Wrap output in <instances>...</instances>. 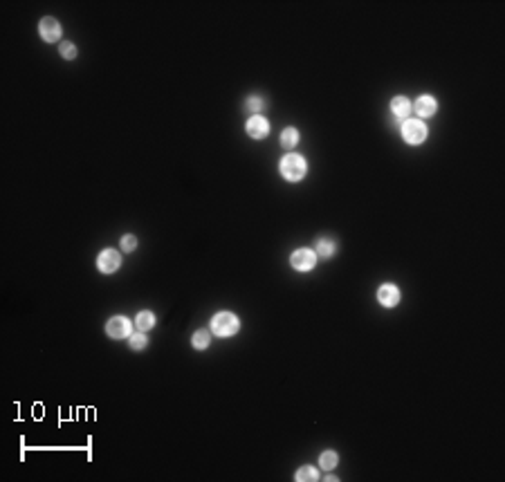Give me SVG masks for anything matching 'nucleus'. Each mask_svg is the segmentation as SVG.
Masks as SVG:
<instances>
[{
	"instance_id": "obj_1",
	"label": "nucleus",
	"mask_w": 505,
	"mask_h": 482,
	"mask_svg": "<svg viewBox=\"0 0 505 482\" xmlns=\"http://www.w3.org/2000/svg\"><path fill=\"white\" fill-rule=\"evenodd\" d=\"M238 327H240V321L232 312H220V314H216L214 321H211V330L218 336H232L238 332Z\"/></svg>"
},
{
	"instance_id": "obj_2",
	"label": "nucleus",
	"mask_w": 505,
	"mask_h": 482,
	"mask_svg": "<svg viewBox=\"0 0 505 482\" xmlns=\"http://www.w3.org/2000/svg\"><path fill=\"white\" fill-rule=\"evenodd\" d=\"M281 173L285 180L290 182H296L306 175V160L299 155H287L281 160Z\"/></svg>"
},
{
	"instance_id": "obj_3",
	"label": "nucleus",
	"mask_w": 505,
	"mask_h": 482,
	"mask_svg": "<svg viewBox=\"0 0 505 482\" xmlns=\"http://www.w3.org/2000/svg\"><path fill=\"white\" fill-rule=\"evenodd\" d=\"M402 137L407 139L409 144H422L427 137V126L420 119H407V122L402 124Z\"/></svg>"
},
{
	"instance_id": "obj_4",
	"label": "nucleus",
	"mask_w": 505,
	"mask_h": 482,
	"mask_svg": "<svg viewBox=\"0 0 505 482\" xmlns=\"http://www.w3.org/2000/svg\"><path fill=\"white\" fill-rule=\"evenodd\" d=\"M315 263H317V254L312 252V249H296V252L292 254V267L299 269V272L312 269Z\"/></svg>"
},
{
	"instance_id": "obj_5",
	"label": "nucleus",
	"mask_w": 505,
	"mask_h": 482,
	"mask_svg": "<svg viewBox=\"0 0 505 482\" xmlns=\"http://www.w3.org/2000/svg\"><path fill=\"white\" fill-rule=\"evenodd\" d=\"M106 332H108V336H113V339H124V336H128V332H131V321L124 319V316H115V319H110L106 323Z\"/></svg>"
},
{
	"instance_id": "obj_6",
	"label": "nucleus",
	"mask_w": 505,
	"mask_h": 482,
	"mask_svg": "<svg viewBox=\"0 0 505 482\" xmlns=\"http://www.w3.org/2000/svg\"><path fill=\"white\" fill-rule=\"evenodd\" d=\"M41 36H43V41H47V43H56L61 38V25H59V21L56 18H43L41 21Z\"/></svg>"
},
{
	"instance_id": "obj_7",
	"label": "nucleus",
	"mask_w": 505,
	"mask_h": 482,
	"mask_svg": "<svg viewBox=\"0 0 505 482\" xmlns=\"http://www.w3.org/2000/svg\"><path fill=\"white\" fill-rule=\"evenodd\" d=\"M119 263H122V258H119V254L115 252V249H106V252H101V254H99V260H97L99 269H101L104 274L117 272Z\"/></svg>"
},
{
	"instance_id": "obj_8",
	"label": "nucleus",
	"mask_w": 505,
	"mask_h": 482,
	"mask_svg": "<svg viewBox=\"0 0 505 482\" xmlns=\"http://www.w3.org/2000/svg\"><path fill=\"white\" fill-rule=\"evenodd\" d=\"M377 298L384 307H395L397 303H400V289L395 285H391V283H388V285H382L377 289Z\"/></svg>"
},
{
	"instance_id": "obj_9",
	"label": "nucleus",
	"mask_w": 505,
	"mask_h": 482,
	"mask_svg": "<svg viewBox=\"0 0 505 482\" xmlns=\"http://www.w3.org/2000/svg\"><path fill=\"white\" fill-rule=\"evenodd\" d=\"M267 133H269V124H267V119H263V117H258V114H254V117L247 122V135H249V137H254V139H263Z\"/></svg>"
},
{
	"instance_id": "obj_10",
	"label": "nucleus",
	"mask_w": 505,
	"mask_h": 482,
	"mask_svg": "<svg viewBox=\"0 0 505 482\" xmlns=\"http://www.w3.org/2000/svg\"><path fill=\"white\" fill-rule=\"evenodd\" d=\"M436 110H438V103H436L434 96L425 94V96H420V99L416 101V114L418 117H434Z\"/></svg>"
},
{
	"instance_id": "obj_11",
	"label": "nucleus",
	"mask_w": 505,
	"mask_h": 482,
	"mask_svg": "<svg viewBox=\"0 0 505 482\" xmlns=\"http://www.w3.org/2000/svg\"><path fill=\"white\" fill-rule=\"evenodd\" d=\"M391 108H393V112L397 114V117H407L409 112H411V103H409V99H404V96H395L393 99V103H391Z\"/></svg>"
},
{
	"instance_id": "obj_12",
	"label": "nucleus",
	"mask_w": 505,
	"mask_h": 482,
	"mask_svg": "<svg viewBox=\"0 0 505 482\" xmlns=\"http://www.w3.org/2000/svg\"><path fill=\"white\" fill-rule=\"evenodd\" d=\"M296 142H299V133H296L294 128H285L283 130V135H281V146L283 148H294L296 146Z\"/></svg>"
},
{
	"instance_id": "obj_13",
	"label": "nucleus",
	"mask_w": 505,
	"mask_h": 482,
	"mask_svg": "<svg viewBox=\"0 0 505 482\" xmlns=\"http://www.w3.org/2000/svg\"><path fill=\"white\" fill-rule=\"evenodd\" d=\"M153 325H155V316H153L151 312H139V314H137V327H139V330L148 332Z\"/></svg>"
},
{
	"instance_id": "obj_14",
	"label": "nucleus",
	"mask_w": 505,
	"mask_h": 482,
	"mask_svg": "<svg viewBox=\"0 0 505 482\" xmlns=\"http://www.w3.org/2000/svg\"><path fill=\"white\" fill-rule=\"evenodd\" d=\"M317 254H319L321 258H330L335 254V245L330 243V240H326V238H321L319 243H317Z\"/></svg>"
},
{
	"instance_id": "obj_15",
	"label": "nucleus",
	"mask_w": 505,
	"mask_h": 482,
	"mask_svg": "<svg viewBox=\"0 0 505 482\" xmlns=\"http://www.w3.org/2000/svg\"><path fill=\"white\" fill-rule=\"evenodd\" d=\"M319 462H321V466H324V469H335L337 462H339V457H337L335 451H324V453H321V457H319Z\"/></svg>"
},
{
	"instance_id": "obj_16",
	"label": "nucleus",
	"mask_w": 505,
	"mask_h": 482,
	"mask_svg": "<svg viewBox=\"0 0 505 482\" xmlns=\"http://www.w3.org/2000/svg\"><path fill=\"white\" fill-rule=\"evenodd\" d=\"M193 345L198 350H205L207 345H209V332H205V330H198L193 334Z\"/></svg>"
},
{
	"instance_id": "obj_17",
	"label": "nucleus",
	"mask_w": 505,
	"mask_h": 482,
	"mask_svg": "<svg viewBox=\"0 0 505 482\" xmlns=\"http://www.w3.org/2000/svg\"><path fill=\"white\" fill-rule=\"evenodd\" d=\"M317 478H319V473L312 466H303V469L296 471V480H317Z\"/></svg>"
},
{
	"instance_id": "obj_18",
	"label": "nucleus",
	"mask_w": 505,
	"mask_h": 482,
	"mask_svg": "<svg viewBox=\"0 0 505 482\" xmlns=\"http://www.w3.org/2000/svg\"><path fill=\"white\" fill-rule=\"evenodd\" d=\"M146 334H131V348L133 350H144L146 348Z\"/></svg>"
},
{
	"instance_id": "obj_19",
	"label": "nucleus",
	"mask_w": 505,
	"mask_h": 482,
	"mask_svg": "<svg viewBox=\"0 0 505 482\" xmlns=\"http://www.w3.org/2000/svg\"><path fill=\"white\" fill-rule=\"evenodd\" d=\"M61 54H63L65 59H74V56H76V47H74V43H70V41L61 43Z\"/></svg>"
},
{
	"instance_id": "obj_20",
	"label": "nucleus",
	"mask_w": 505,
	"mask_h": 482,
	"mask_svg": "<svg viewBox=\"0 0 505 482\" xmlns=\"http://www.w3.org/2000/svg\"><path fill=\"white\" fill-rule=\"evenodd\" d=\"M245 108H247V112H258V110L263 108V101L258 99V96H252V99H247Z\"/></svg>"
},
{
	"instance_id": "obj_21",
	"label": "nucleus",
	"mask_w": 505,
	"mask_h": 482,
	"mask_svg": "<svg viewBox=\"0 0 505 482\" xmlns=\"http://www.w3.org/2000/svg\"><path fill=\"white\" fill-rule=\"evenodd\" d=\"M135 247H137V238H135V235H124L122 238V249L124 252H133Z\"/></svg>"
}]
</instances>
